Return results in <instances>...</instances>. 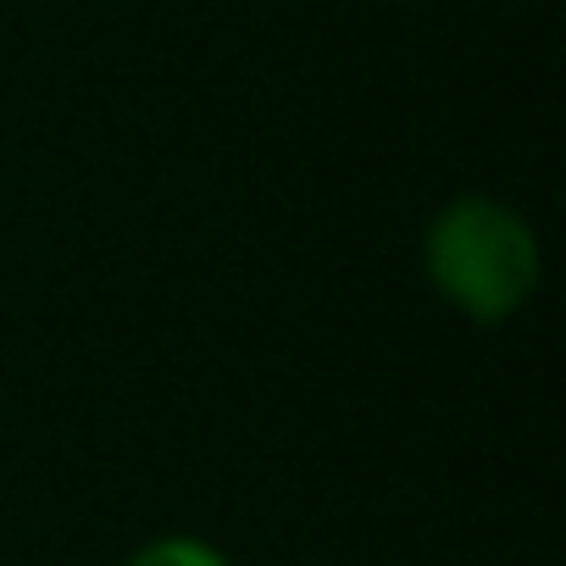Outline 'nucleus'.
Instances as JSON below:
<instances>
[{
    "label": "nucleus",
    "mask_w": 566,
    "mask_h": 566,
    "mask_svg": "<svg viewBox=\"0 0 566 566\" xmlns=\"http://www.w3.org/2000/svg\"><path fill=\"white\" fill-rule=\"evenodd\" d=\"M422 272L450 312L478 328L511 323L544 277L533 222L494 195H455L422 228Z\"/></svg>",
    "instance_id": "f257e3e1"
},
{
    "label": "nucleus",
    "mask_w": 566,
    "mask_h": 566,
    "mask_svg": "<svg viewBox=\"0 0 566 566\" xmlns=\"http://www.w3.org/2000/svg\"><path fill=\"white\" fill-rule=\"evenodd\" d=\"M123 566H233V560L200 533H161V538L139 544Z\"/></svg>",
    "instance_id": "f03ea898"
}]
</instances>
